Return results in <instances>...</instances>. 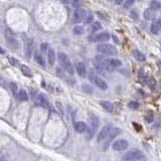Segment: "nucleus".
Here are the masks:
<instances>
[{
    "mask_svg": "<svg viewBox=\"0 0 161 161\" xmlns=\"http://www.w3.org/2000/svg\"><path fill=\"white\" fill-rule=\"evenodd\" d=\"M5 37H6L7 44H8L12 48L17 50V48H19L18 39L16 38V35L13 33V31L11 30V29L7 28L6 30H5Z\"/></svg>",
    "mask_w": 161,
    "mask_h": 161,
    "instance_id": "nucleus-5",
    "label": "nucleus"
},
{
    "mask_svg": "<svg viewBox=\"0 0 161 161\" xmlns=\"http://www.w3.org/2000/svg\"><path fill=\"white\" fill-rule=\"evenodd\" d=\"M76 70L78 72V76H83V78L86 76V74H87V68H86L85 64H83V62H78L76 64Z\"/></svg>",
    "mask_w": 161,
    "mask_h": 161,
    "instance_id": "nucleus-16",
    "label": "nucleus"
},
{
    "mask_svg": "<svg viewBox=\"0 0 161 161\" xmlns=\"http://www.w3.org/2000/svg\"><path fill=\"white\" fill-rule=\"evenodd\" d=\"M133 56H134V58H136L137 60H139V62H145V60H146L145 54H143V52H141L139 50H133Z\"/></svg>",
    "mask_w": 161,
    "mask_h": 161,
    "instance_id": "nucleus-19",
    "label": "nucleus"
},
{
    "mask_svg": "<svg viewBox=\"0 0 161 161\" xmlns=\"http://www.w3.org/2000/svg\"><path fill=\"white\" fill-rule=\"evenodd\" d=\"M133 4H134V1H133V0H127V1H125L124 2V5H123V6H124L125 9H127Z\"/></svg>",
    "mask_w": 161,
    "mask_h": 161,
    "instance_id": "nucleus-31",
    "label": "nucleus"
},
{
    "mask_svg": "<svg viewBox=\"0 0 161 161\" xmlns=\"http://www.w3.org/2000/svg\"><path fill=\"white\" fill-rule=\"evenodd\" d=\"M153 114L152 113H148L147 115H145V117H144V120L146 121L147 123H151V122H153Z\"/></svg>",
    "mask_w": 161,
    "mask_h": 161,
    "instance_id": "nucleus-28",
    "label": "nucleus"
},
{
    "mask_svg": "<svg viewBox=\"0 0 161 161\" xmlns=\"http://www.w3.org/2000/svg\"><path fill=\"white\" fill-rule=\"evenodd\" d=\"M146 83H147V85L149 86V87L151 88V89H155V87H156V80H155V78H148L146 80Z\"/></svg>",
    "mask_w": 161,
    "mask_h": 161,
    "instance_id": "nucleus-25",
    "label": "nucleus"
},
{
    "mask_svg": "<svg viewBox=\"0 0 161 161\" xmlns=\"http://www.w3.org/2000/svg\"><path fill=\"white\" fill-rule=\"evenodd\" d=\"M145 158V155L142 151L140 150H132L127 152L124 156L122 157L123 161H140Z\"/></svg>",
    "mask_w": 161,
    "mask_h": 161,
    "instance_id": "nucleus-2",
    "label": "nucleus"
},
{
    "mask_svg": "<svg viewBox=\"0 0 161 161\" xmlns=\"http://www.w3.org/2000/svg\"><path fill=\"white\" fill-rule=\"evenodd\" d=\"M131 14H132L133 15V18H134V19H137V18H138V12H137V11H132V13H131Z\"/></svg>",
    "mask_w": 161,
    "mask_h": 161,
    "instance_id": "nucleus-34",
    "label": "nucleus"
},
{
    "mask_svg": "<svg viewBox=\"0 0 161 161\" xmlns=\"http://www.w3.org/2000/svg\"><path fill=\"white\" fill-rule=\"evenodd\" d=\"M33 100H34L35 103H36L38 106H40V107L46 108V109H50V103H48V99H46V98L44 97L42 94L36 93L34 95V97H33Z\"/></svg>",
    "mask_w": 161,
    "mask_h": 161,
    "instance_id": "nucleus-8",
    "label": "nucleus"
},
{
    "mask_svg": "<svg viewBox=\"0 0 161 161\" xmlns=\"http://www.w3.org/2000/svg\"><path fill=\"white\" fill-rule=\"evenodd\" d=\"M97 50L100 54H105V56H116L117 54V48L109 44H99L97 46Z\"/></svg>",
    "mask_w": 161,
    "mask_h": 161,
    "instance_id": "nucleus-3",
    "label": "nucleus"
},
{
    "mask_svg": "<svg viewBox=\"0 0 161 161\" xmlns=\"http://www.w3.org/2000/svg\"><path fill=\"white\" fill-rule=\"evenodd\" d=\"M110 39V34L108 32H102L97 34L95 37H94V42H105L107 40Z\"/></svg>",
    "mask_w": 161,
    "mask_h": 161,
    "instance_id": "nucleus-14",
    "label": "nucleus"
},
{
    "mask_svg": "<svg viewBox=\"0 0 161 161\" xmlns=\"http://www.w3.org/2000/svg\"><path fill=\"white\" fill-rule=\"evenodd\" d=\"M10 87H11V91H12L13 95H14V97L18 98V88H17V85L15 83H11L10 84Z\"/></svg>",
    "mask_w": 161,
    "mask_h": 161,
    "instance_id": "nucleus-26",
    "label": "nucleus"
},
{
    "mask_svg": "<svg viewBox=\"0 0 161 161\" xmlns=\"http://www.w3.org/2000/svg\"><path fill=\"white\" fill-rule=\"evenodd\" d=\"M18 99L20 100V101H27V100H28V95H27V93L25 92V90H23V89L19 90Z\"/></svg>",
    "mask_w": 161,
    "mask_h": 161,
    "instance_id": "nucleus-23",
    "label": "nucleus"
},
{
    "mask_svg": "<svg viewBox=\"0 0 161 161\" xmlns=\"http://www.w3.org/2000/svg\"><path fill=\"white\" fill-rule=\"evenodd\" d=\"M40 50H42V52H46V50H48V44H46V42L42 44V46H40Z\"/></svg>",
    "mask_w": 161,
    "mask_h": 161,
    "instance_id": "nucleus-33",
    "label": "nucleus"
},
{
    "mask_svg": "<svg viewBox=\"0 0 161 161\" xmlns=\"http://www.w3.org/2000/svg\"><path fill=\"white\" fill-rule=\"evenodd\" d=\"M20 70H21V72H23V74H24V76H32V74H31L29 68H27V66H24V64H21Z\"/></svg>",
    "mask_w": 161,
    "mask_h": 161,
    "instance_id": "nucleus-24",
    "label": "nucleus"
},
{
    "mask_svg": "<svg viewBox=\"0 0 161 161\" xmlns=\"http://www.w3.org/2000/svg\"><path fill=\"white\" fill-rule=\"evenodd\" d=\"M149 8L152 9L153 11L159 10L161 8V3L159 1H156V0H153V1L150 2V4H149Z\"/></svg>",
    "mask_w": 161,
    "mask_h": 161,
    "instance_id": "nucleus-22",
    "label": "nucleus"
},
{
    "mask_svg": "<svg viewBox=\"0 0 161 161\" xmlns=\"http://www.w3.org/2000/svg\"><path fill=\"white\" fill-rule=\"evenodd\" d=\"M116 3H117V4H122L123 1H116Z\"/></svg>",
    "mask_w": 161,
    "mask_h": 161,
    "instance_id": "nucleus-38",
    "label": "nucleus"
},
{
    "mask_svg": "<svg viewBox=\"0 0 161 161\" xmlns=\"http://www.w3.org/2000/svg\"><path fill=\"white\" fill-rule=\"evenodd\" d=\"M120 133H121V129L120 128H112L111 131H110V133H109V135H108L107 138H106V142H105L104 149H107L108 146L110 145V143L112 142V140H113L117 135H119Z\"/></svg>",
    "mask_w": 161,
    "mask_h": 161,
    "instance_id": "nucleus-10",
    "label": "nucleus"
},
{
    "mask_svg": "<svg viewBox=\"0 0 161 161\" xmlns=\"http://www.w3.org/2000/svg\"><path fill=\"white\" fill-rule=\"evenodd\" d=\"M48 58L50 64H54V60H56V54H54V50L52 48H48Z\"/></svg>",
    "mask_w": 161,
    "mask_h": 161,
    "instance_id": "nucleus-21",
    "label": "nucleus"
},
{
    "mask_svg": "<svg viewBox=\"0 0 161 161\" xmlns=\"http://www.w3.org/2000/svg\"><path fill=\"white\" fill-rule=\"evenodd\" d=\"M87 17V12L84 8H76L74 12V16H72V21L74 23H80L83 20H85Z\"/></svg>",
    "mask_w": 161,
    "mask_h": 161,
    "instance_id": "nucleus-7",
    "label": "nucleus"
},
{
    "mask_svg": "<svg viewBox=\"0 0 161 161\" xmlns=\"http://www.w3.org/2000/svg\"><path fill=\"white\" fill-rule=\"evenodd\" d=\"M83 89H84V92H86V93H92V92H93L92 88L90 87L89 85H83Z\"/></svg>",
    "mask_w": 161,
    "mask_h": 161,
    "instance_id": "nucleus-32",
    "label": "nucleus"
},
{
    "mask_svg": "<svg viewBox=\"0 0 161 161\" xmlns=\"http://www.w3.org/2000/svg\"><path fill=\"white\" fill-rule=\"evenodd\" d=\"M8 60H9V62H11V64H18V62H17L16 60H14V58H11L10 56H8Z\"/></svg>",
    "mask_w": 161,
    "mask_h": 161,
    "instance_id": "nucleus-35",
    "label": "nucleus"
},
{
    "mask_svg": "<svg viewBox=\"0 0 161 161\" xmlns=\"http://www.w3.org/2000/svg\"><path fill=\"white\" fill-rule=\"evenodd\" d=\"M128 107L130 108V109H133V110H136L139 108V104L137 103V102H130V103H128Z\"/></svg>",
    "mask_w": 161,
    "mask_h": 161,
    "instance_id": "nucleus-29",
    "label": "nucleus"
},
{
    "mask_svg": "<svg viewBox=\"0 0 161 161\" xmlns=\"http://www.w3.org/2000/svg\"><path fill=\"white\" fill-rule=\"evenodd\" d=\"M102 28V24L100 22H94L93 24H92V29L93 30H99V29Z\"/></svg>",
    "mask_w": 161,
    "mask_h": 161,
    "instance_id": "nucleus-30",
    "label": "nucleus"
},
{
    "mask_svg": "<svg viewBox=\"0 0 161 161\" xmlns=\"http://www.w3.org/2000/svg\"><path fill=\"white\" fill-rule=\"evenodd\" d=\"M58 62H60V66L64 68V70H66V72H68L70 74H74V68H72V62H70V58L64 52H60L58 54Z\"/></svg>",
    "mask_w": 161,
    "mask_h": 161,
    "instance_id": "nucleus-1",
    "label": "nucleus"
},
{
    "mask_svg": "<svg viewBox=\"0 0 161 161\" xmlns=\"http://www.w3.org/2000/svg\"><path fill=\"white\" fill-rule=\"evenodd\" d=\"M111 129H112L111 126H105L104 127V128L101 130V132H100L99 136H98V141L101 142V141H103V140H106V138H107V136L109 135Z\"/></svg>",
    "mask_w": 161,
    "mask_h": 161,
    "instance_id": "nucleus-13",
    "label": "nucleus"
},
{
    "mask_svg": "<svg viewBox=\"0 0 161 161\" xmlns=\"http://www.w3.org/2000/svg\"><path fill=\"white\" fill-rule=\"evenodd\" d=\"M89 78H90V80H91L92 82H93V83L95 84L98 88H99V89L103 90V91H106V90L108 89L107 83H106L105 80H104L102 78H100L99 76H97L95 72H90Z\"/></svg>",
    "mask_w": 161,
    "mask_h": 161,
    "instance_id": "nucleus-6",
    "label": "nucleus"
},
{
    "mask_svg": "<svg viewBox=\"0 0 161 161\" xmlns=\"http://www.w3.org/2000/svg\"><path fill=\"white\" fill-rule=\"evenodd\" d=\"M159 20H161V15H160V19H159Z\"/></svg>",
    "mask_w": 161,
    "mask_h": 161,
    "instance_id": "nucleus-39",
    "label": "nucleus"
},
{
    "mask_svg": "<svg viewBox=\"0 0 161 161\" xmlns=\"http://www.w3.org/2000/svg\"><path fill=\"white\" fill-rule=\"evenodd\" d=\"M143 15H144V18H146L147 20H155L157 16L156 11H153L150 8L145 9L144 12H143Z\"/></svg>",
    "mask_w": 161,
    "mask_h": 161,
    "instance_id": "nucleus-15",
    "label": "nucleus"
},
{
    "mask_svg": "<svg viewBox=\"0 0 161 161\" xmlns=\"http://www.w3.org/2000/svg\"><path fill=\"white\" fill-rule=\"evenodd\" d=\"M98 126H99V119L96 115L94 114H90V128L87 129L88 132V139H92L94 136L96 130H97Z\"/></svg>",
    "mask_w": 161,
    "mask_h": 161,
    "instance_id": "nucleus-4",
    "label": "nucleus"
},
{
    "mask_svg": "<svg viewBox=\"0 0 161 161\" xmlns=\"http://www.w3.org/2000/svg\"><path fill=\"white\" fill-rule=\"evenodd\" d=\"M160 30H161V20H159V19L153 20L152 24L150 26V31L153 34H158Z\"/></svg>",
    "mask_w": 161,
    "mask_h": 161,
    "instance_id": "nucleus-12",
    "label": "nucleus"
},
{
    "mask_svg": "<svg viewBox=\"0 0 161 161\" xmlns=\"http://www.w3.org/2000/svg\"><path fill=\"white\" fill-rule=\"evenodd\" d=\"M72 32H74V34L80 35V34H83L84 33V28L82 26H80V25H76V26H74Z\"/></svg>",
    "mask_w": 161,
    "mask_h": 161,
    "instance_id": "nucleus-27",
    "label": "nucleus"
},
{
    "mask_svg": "<svg viewBox=\"0 0 161 161\" xmlns=\"http://www.w3.org/2000/svg\"><path fill=\"white\" fill-rule=\"evenodd\" d=\"M0 54H5L4 50H3V48H0Z\"/></svg>",
    "mask_w": 161,
    "mask_h": 161,
    "instance_id": "nucleus-36",
    "label": "nucleus"
},
{
    "mask_svg": "<svg viewBox=\"0 0 161 161\" xmlns=\"http://www.w3.org/2000/svg\"><path fill=\"white\" fill-rule=\"evenodd\" d=\"M129 146V143L127 142L126 140L124 139H119V140L115 141L112 145V148L116 151H124L128 148Z\"/></svg>",
    "mask_w": 161,
    "mask_h": 161,
    "instance_id": "nucleus-9",
    "label": "nucleus"
},
{
    "mask_svg": "<svg viewBox=\"0 0 161 161\" xmlns=\"http://www.w3.org/2000/svg\"><path fill=\"white\" fill-rule=\"evenodd\" d=\"M158 66H159V68L161 70V60H159L158 62Z\"/></svg>",
    "mask_w": 161,
    "mask_h": 161,
    "instance_id": "nucleus-37",
    "label": "nucleus"
},
{
    "mask_svg": "<svg viewBox=\"0 0 161 161\" xmlns=\"http://www.w3.org/2000/svg\"><path fill=\"white\" fill-rule=\"evenodd\" d=\"M34 60H35V62L39 64V66H46V60H44V56H42V54H37V52H35V54H34Z\"/></svg>",
    "mask_w": 161,
    "mask_h": 161,
    "instance_id": "nucleus-20",
    "label": "nucleus"
},
{
    "mask_svg": "<svg viewBox=\"0 0 161 161\" xmlns=\"http://www.w3.org/2000/svg\"><path fill=\"white\" fill-rule=\"evenodd\" d=\"M74 129H76V132L84 133V132H86V131H87L88 127L84 122H76V124H74Z\"/></svg>",
    "mask_w": 161,
    "mask_h": 161,
    "instance_id": "nucleus-18",
    "label": "nucleus"
},
{
    "mask_svg": "<svg viewBox=\"0 0 161 161\" xmlns=\"http://www.w3.org/2000/svg\"><path fill=\"white\" fill-rule=\"evenodd\" d=\"M100 105L102 106L103 109H105L106 111H108V112L115 111V106H114V104H112L111 102H109V101H101L100 102Z\"/></svg>",
    "mask_w": 161,
    "mask_h": 161,
    "instance_id": "nucleus-17",
    "label": "nucleus"
},
{
    "mask_svg": "<svg viewBox=\"0 0 161 161\" xmlns=\"http://www.w3.org/2000/svg\"><path fill=\"white\" fill-rule=\"evenodd\" d=\"M33 48H34V44L31 39H25L24 42V52L26 58H30L32 54Z\"/></svg>",
    "mask_w": 161,
    "mask_h": 161,
    "instance_id": "nucleus-11",
    "label": "nucleus"
}]
</instances>
